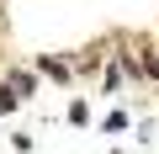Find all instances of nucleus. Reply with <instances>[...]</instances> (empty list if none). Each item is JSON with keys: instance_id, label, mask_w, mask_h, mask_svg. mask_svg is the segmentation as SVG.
<instances>
[{"instance_id": "1", "label": "nucleus", "mask_w": 159, "mask_h": 154, "mask_svg": "<svg viewBox=\"0 0 159 154\" xmlns=\"http://www.w3.org/2000/svg\"><path fill=\"white\" fill-rule=\"evenodd\" d=\"M16 101H21V96H11V85H6V91H0V112H11Z\"/></svg>"}]
</instances>
